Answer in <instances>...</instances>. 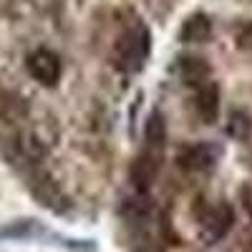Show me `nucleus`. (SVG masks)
<instances>
[{
    "instance_id": "f257e3e1",
    "label": "nucleus",
    "mask_w": 252,
    "mask_h": 252,
    "mask_svg": "<svg viewBox=\"0 0 252 252\" xmlns=\"http://www.w3.org/2000/svg\"><path fill=\"white\" fill-rule=\"evenodd\" d=\"M146 56H149V31H134V33H126L119 43V61H121V68L126 71H139L144 66Z\"/></svg>"
},
{
    "instance_id": "f03ea898",
    "label": "nucleus",
    "mask_w": 252,
    "mask_h": 252,
    "mask_svg": "<svg viewBox=\"0 0 252 252\" xmlns=\"http://www.w3.org/2000/svg\"><path fill=\"white\" fill-rule=\"evenodd\" d=\"M26 66H28V73L38 83H43V86H56V81L61 78V58L53 51L40 48V51L31 53Z\"/></svg>"
},
{
    "instance_id": "7ed1b4c3",
    "label": "nucleus",
    "mask_w": 252,
    "mask_h": 252,
    "mask_svg": "<svg viewBox=\"0 0 252 252\" xmlns=\"http://www.w3.org/2000/svg\"><path fill=\"white\" fill-rule=\"evenodd\" d=\"M159 166H161V157L157 149H146L144 154H139L131 164V182L139 192H146L152 187V182L159 174Z\"/></svg>"
},
{
    "instance_id": "20e7f679",
    "label": "nucleus",
    "mask_w": 252,
    "mask_h": 252,
    "mask_svg": "<svg viewBox=\"0 0 252 252\" xmlns=\"http://www.w3.org/2000/svg\"><path fill=\"white\" fill-rule=\"evenodd\" d=\"M220 157V149L212 144H194L189 146V149H184L179 154V164L182 169H189V172H204L209 169V166H215Z\"/></svg>"
},
{
    "instance_id": "39448f33",
    "label": "nucleus",
    "mask_w": 252,
    "mask_h": 252,
    "mask_svg": "<svg viewBox=\"0 0 252 252\" xmlns=\"http://www.w3.org/2000/svg\"><path fill=\"white\" fill-rule=\"evenodd\" d=\"M235 222V215H232V207L229 204H215L207 209V215L202 220V227H204V235L209 240H222L229 227Z\"/></svg>"
},
{
    "instance_id": "423d86ee",
    "label": "nucleus",
    "mask_w": 252,
    "mask_h": 252,
    "mask_svg": "<svg viewBox=\"0 0 252 252\" xmlns=\"http://www.w3.org/2000/svg\"><path fill=\"white\" fill-rule=\"evenodd\" d=\"M179 76L189 86H199L209 76V63L199 56H182L179 58Z\"/></svg>"
},
{
    "instance_id": "0eeeda50",
    "label": "nucleus",
    "mask_w": 252,
    "mask_h": 252,
    "mask_svg": "<svg viewBox=\"0 0 252 252\" xmlns=\"http://www.w3.org/2000/svg\"><path fill=\"white\" fill-rule=\"evenodd\" d=\"M179 35H182L184 43H202V40H207L209 35H212V20H209L207 15H202V13H197V15L184 20Z\"/></svg>"
},
{
    "instance_id": "6e6552de",
    "label": "nucleus",
    "mask_w": 252,
    "mask_h": 252,
    "mask_svg": "<svg viewBox=\"0 0 252 252\" xmlns=\"http://www.w3.org/2000/svg\"><path fill=\"white\" fill-rule=\"evenodd\" d=\"M199 114L204 119V124H215L217 116H220V89L217 83H204V86L199 89Z\"/></svg>"
},
{
    "instance_id": "1a4fd4ad",
    "label": "nucleus",
    "mask_w": 252,
    "mask_h": 252,
    "mask_svg": "<svg viewBox=\"0 0 252 252\" xmlns=\"http://www.w3.org/2000/svg\"><path fill=\"white\" fill-rule=\"evenodd\" d=\"M144 139H146V146H149V149H157V152H159V146L166 141V124H164V116L159 111H154L149 119H146Z\"/></svg>"
},
{
    "instance_id": "9d476101",
    "label": "nucleus",
    "mask_w": 252,
    "mask_h": 252,
    "mask_svg": "<svg viewBox=\"0 0 252 252\" xmlns=\"http://www.w3.org/2000/svg\"><path fill=\"white\" fill-rule=\"evenodd\" d=\"M227 134L232 139H247V134H250V116L242 114V111H232L229 114V121H227Z\"/></svg>"
},
{
    "instance_id": "9b49d317",
    "label": "nucleus",
    "mask_w": 252,
    "mask_h": 252,
    "mask_svg": "<svg viewBox=\"0 0 252 252\" xmlns=\"http://www.w3.org/2000/svg\"><path fill=\"white\" fill-rule=\"evenodd\" d=\"M240 199H242V207H245V212L252 217V184L242 187V192H240Z\"/></svg>"
},
{
    "instance_id": "f8f14e48",
    "label": "nucleus",
    "mask_w": 252,
    "mask_h": 252,
    "mask_svg": "<svg viewBox=\"0 0 252 252\" xmlns=\"http://www.w3.org/2000/svg\"><path fill=\"white\" fill-rule=\"evenodd\" d=\"M247 252H252V242H250V245H247Z\"/></svg>"
}]
</instances>
